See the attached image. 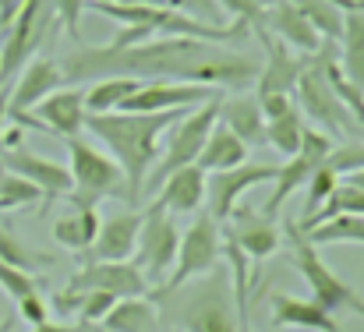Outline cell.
Wrapping results in <instances>:
<instances>
[{"label": "cell", "instance_id": "45", "mask_svg": "<svg viewBox=\"0 0 364 332\" xmlns=\"http://www.w3.org/2000/svg\"><path fill=\"white\" fill-rule=\"evenodd\" d=\"M7 89L11 85H0V149H4V124H7Z\"/></svg>", "mask_w": 364, "mask_h": 332}, {"label": "cell", "instance_id": "24", "mask_svg": "<svg viewBox=\"0 0 364 332\" xmlns=\"http://www.w3.org/2000/svg\"><path fill=\"white\" fill-rule=\"evenodd\" d=\"M220 124H227L244 145H265V117L258 107L255 92H234L230 100L220 103Z\"/></svg>", "mask_w": 364, "mask_h": 332}, {"label": "cell", "instance_id": "3", "mask_svg": "<svg viewBox=\"0 0 364 332\" xmlns=\"http://www.w3.org/2000/svg\"><path fill=\"white\" fill-rule=\"evenodd\" d=\"M156 308L181 332H237L234 290L216 269L156 297Z\"/></svg>", "mask_w": 364, "mask_h": 332}, {"label": "cell", "instance_id": "1", "mask_svg": "<svg viewBox=\"0 0 364 332\" xmlns=\"http://www.w3.org/2000/svg\"><path fill=\"white\" fill-rule=\"evenodd\" d=\"M64 85H85L110 75L138 82H188L205 89L244 92L258 78V60L227 43L191 39V36H156L138 46H78L60 57Z\"/></svg>", "mask_w": 364, "mask_h": 332}, {"label": "cell", "instance_id": "49", "mask_svg": "<svg viewBox=\"0 0 364 332\" xmlns=\"http://www.w3.org/2000/svg\"><path fill=\"white\" fill-rule=\"evenodd\" d=\"M11 326H14V318H4V322H0V332H11Z\"/></svg>", "mask_w": 364, "mask_h": 332}, {"label": "cell", "instance_id": "28", "mask_svg": "<svg viewBox=\"0 0 364 332\" xmlns=\"http://www.w3.org/2000/svg\"><path fill=\"white\" fill-rule=\"evenodd\" d=\"M100 209L96 205H89V209H75L71 216H64V220L53 223V240L64 247V251H75V255H85L89 247H92V240H96V233H100Z\"/></svg>", "mask_w": 364, "mask_h": 332}, {"label": "cell", "instance_id": "2", "mask_svg": "<svg viewBox=\"0 0 364 332\" xmlns=\"http://www.w3.org/2000/svg\"><path fill=\"white\" fill-rule=\"evenodd\" d=\"M184 110H166V113H85V131L107 145V152L117 159L124 170V184H127V202L134 205V198L145 191V177L152 170V163L159 159V145L166 127L177 120Z\"/></svg>", "mask_w": 364, "mask_h": 332}, {"label": "cell", "instance_id": "44", "mask_svg": "<svg viewBox=\"0 0 364 332\" xmlns=\"http://www.w3.org/2000/svg\"><path fill=\"white\" fill-rule=\"evenodd\" d=\"M18 7H21V0H0V32L11 25V18L18 14Z\"/></svg>", "mask_w": 364, "mask_h": 332}, {"label": "cell", "instance_id": "25", "mask_svg": "<svg viewBox=\"0 0 364 332\" xmlns=\"http://www.w3.org/2000/svg\"><path fill=\"white\" fill-rule=\"evenodd\" d=\"M241 163H247V145L227 124L216 120V127L209 131V138H205L195 166H202L205 173H213V170H230V166H241Z\"/></svg>", "mask_w": 364, "mask_h": 332}, {"label": "cell", "instance_id": "5", "mask_svg": "<svg viewBox=\"0 0 364 332\" xmlns=\"http://www.w3.org/2000/svg\"><path fill=\"white\" fill-rule=\"evenodd\" d=\"M220 103H223V96L213 92L205 103L184 110L166 127V134H163V156L152 163V170H149V177H145V188H149V191H156L173 170H184V166H191V163L198 159V152H202L209 131H213L216 120H220Z\"/></svg>", "mask_w": 364, "mask_h": 332}, {"label": "cell", "instance_id": "36", "mask_svg": "<svg viewBox=\"0 0 364 332\" xmlns=\"http://www.w3.org/2000/svg\"><path fill=\"white\" fill-rule=\"evenodd\" d=\"M0 262H7V265H14V269H21V272H36V269L43 265V255L28 251L7 226H0Z\"/></svg>", "mask_w": 364, "mask_h": 332}, {"label": "cell", "instance_id": "38", "mask_svg": "<svg viewBox=\"0 0 364 332\" xmlns=\"http://www.w3.org/2000/svg\"><path fill=\"white\" fill-rule=\"evenodd\" d=\"M0 290H4L11 301H21V297H28V294H39V290H43V279H39L36 272H21V269L0 262Z\"/></svg>", "mask_w": 364, "mask_h": 332}, {"label": "cell", "instance_id": "32", "mask_svg": "<svg viewBox=\"0 0 364 332\" xmlns=\"http://www.w3.org/2000/svg\"><path fill=\"white\" fill-rule=\"evenodd\" d=\"M294 4H297V11L308 18V25L322 36V43H340L347 11H343L336 0H294Z\"/></svg>", "mask_w": 364, "mask_h": 332}, {"label": "cell", "instance_id": "34", "mask_svg": "<svg viewBox=\"0 0 364 332\" xmlns=\"http://www.w3.org/2000/svg\"><path fill=\"white\" fill-rule=\"evenodd\" d=\"M28 205H43V191H39L32 181H25V177L4 170V177H0V213L28 209Z\"/></svg>", "mask_w": 364, "mask_h": 332}, {"label": "cell", "instance_id": "19", "mask_svg": "<svg viewBox=\"0 0 364 332\" xmlns=\"http://www.w3.org/2000/svg\"><path fill=\"white\" fill-rule=\"evenodd\" d=\"M64 85V71L60 60L53 57H32L11 82L7 89V113H28L39 100H46L50 92H57Z\"/></svg>", "mask_w": 364, "mask_h": 332}, {"label": "cell", "instance_id": "6", "mask_svg": "<svg viewBox=\"0 0 364 332\" xmlns=\"http://www.w3.org/2000/svg\"><path fill=\"white\" fill-rule=\"evenodd\" d=\"M287 237H290V255H287V258H290V265L301 272V279L311 287V301L322 304L329 315L354 311V315H361L364 318V297L350 287V283H343V279L322 262L318 247H311V244L301 237L297 223L287 226Z\"/></svg>", "mask_w": 364, "mask_h": 332}, {"label": "cell", "instance_id": "37", "mask_svg": "<svg viewBox=\"0 0 364 332\" xmlns=\"http://www.w3.org/2000/svg\"><path fill=\"white\" fill-rule=\"evenodd\" d=\"M326 166L336 173V177H350V173H358L364 170V141H340V145H333L329 149V156H326Z\"/></svg>", "mask_w": 364, "mask_h": 332}, {"label": "cell", "instance_id": "18", "mask_svg": "<svg viewBox=\"0 0 364 332\" xmlns=\"http://www.w3.org/2000/svg\"><path fill=\"white\" fill-rule=\"evenodd\" d=\"M220 89L188 85V82H141L138 92L121 107V113H166V110H191L205 103Z\"/></svg>", "mask_w": 364, "mask_h": 332}, {"label": "cell", "instance_id": "48", "mask_svg": "<svg viewBox=\"0 0 364 332\" xmlns=\"http://www.w3.org/2000/svg\"><path fill=\"white\" fill-rule=\"evenodd\" d=\"M117 4H166V0H117Z\"/></svg>", "mask_w": 364, "mask_h": 332}, {"label": "cell", "instance_id": "12", "mask_svg": "<svg viewBox=\"0 0 364 332\" xmlns=\"http://www.w3.org/2000/svg\"><path fill=\"white\" fill-rule=\"evenodd\" d=\"M276 177V166L269 163H241V166H230V170H213L205 173V205H209V216L216 223H227L230 213L241 205V198L258 188V184H272Z\"/></svg>", "mask_w": 364, "mask_h": 332}, {"label": "cell", "instance_id": "17", "mask_svg": "<svg viewBox=\"0 0 364 332\" xmlns=\"http://www.w3.org/2000/svg\"><path fill=\"white\" fill-rule=\"evenodd\" d=\"M223 233L241 247L255 265H262L279 247V223L272 216H265L262 209H251V205H237L230 213L227 226H223Z\"/></svg>", "mask_w": 364, "mask_h": 332}, {"label": "cell", "instance_id": "35", "mask_svg": "<svg viewBox=\"0 0 364 332\" xmlns=\"http://www.w3.org/2000/svg\"><path fill=\"white\" fill-rule=\"evenodd\" d=\"M336 184H340V177L326 166V159L311 170V177H308V184H304V213H301V223L308 220V216H315L322 205H326V198L336 191Z\"/></svg>", "mask_w": 364, "mask_h": 332}, {"label": "cell", "instance_id": "46", "mask_svg": "<svg viewBox=\"0 0 364 332\" xmlns=\"http://www.w3.org/2000/svg\"><path fill=\"white\" fill-rule=\"evenodd\" d=\"M343 11H364V0H336Z\"/></svg>", "mask_w": 364, "mask_h": 332}, {"label": "cell", "instance_id": "4", "mask_svg": "<svg viewBox=\"0 0 364 332\" xmlns=\"http://www.w3.org/2000/svg\"><path fill=\"white\" fill-rule=\"evenodd\" d=\"M68 149V170H71V191L64 195L71 202V209H89L103 198H124L127 202V184H124V170L117 159L103 149H96L92 141H85L82 134L60 138Z\"/></svg>", "mask_w": 364, "mask_h": 332}, {"label": "cell", "instance_id": "31", "mask_svg": "<svg viewBox=\"0 0 364 332\" xmlns=\"http://www.w3.org/2000/svg\"><path fill=\"white\" fill-rule=\"evenodd\" d=\"M301 237L311 247H326V244H358V247H364V216H333V220L318 223L311 230H301Z\"/></svg>", "mask_w": 364, "mask_h": 332}, {"label": "cell", "instance_id": "50", "mask_svg": "<svg viewBox=\"0 0 364 332\" xmlns=\"http://www.w3.org/2000/svg\"><path fill=\"white\" fill-rule=\"evenodd\" d=\"M255 4H258V7H262V11H265V7H272V4H276V0H255Z\"/></svg>", "mask_w": 364, "mask_h": 332}, {"label": "cell", "instance_id": "52", "mask_svg": "<svg viewBox=\"0 0 364 332\" xmlns=\"http://www.w3.org/2000/svg\"><path fill=\"white\" fill-rule=\"evenodd\" d=\"M0 177H4V163H0Z\"/></svg>", "mask_w": 364, "mask_h": 332}, {"label": "cell", "instance_id": "8", "mask_svg": "<svg viewBox=\"0 0 364 332\" xmlns=\"http://www.w3.org/2000/svg\"><path fill=\"white\" fill-rule=\"evenodd\" d=\"M220 258H223V223H216L205 213V216H198V220L188 226V233H181V244H177V258H173L170 276L156 290H149L152 301L163 297V294H170V290H177V287H184L195 276H205V272L220 269Z\"/></svg>", "mask_w": 364, "mask_h": 332}, {"label": "cell", "instance_id": "43", "mask_svg": "<svg viewBox=\"0 0 364 332\" xmlns=\"http://www.w3.org/2000/svg\"><path fill=\"white\" fill-rule=\"evenodd\" d=\"M32 332H89V326L82 322H43V326H32Z\"/></svg>", "mask_w": 364, "mask_h": 332}, {"label": "cell", "instance_id": "9", "mask_svg": "<svg viewBox=\"0 0 364 332\" xmlns=\"http://www.w3.org/2000/svg\"><path fill=\"white\" fill-rule=\"evenodd\" d=\"M177 244H181V230H177L173 216L149 205L141 216V226H138V240H134V269L145 276L149 290H156L159 279L170 276Z\"/></svg>", "mask_w": 364, "mask_h": 332}, {"label": "cell", "instance_id": "14", "mask_svg": "<svg viewBox=\"0 0 364 332\" xmlns=\"http://www.w3.org/2000/svg\"><path fill=\"white\" fill-rule=\"evenodd\" d=\"M255 36L265 50V60L258 64V78H255V96H294V85L311 57L290 50L287 43H279L265 28H255Z\"/></svg>", "mask_w": 364, "mask_h": 332}, {"label": "cell", "instance_id": "51", "mask_svg": "<svg viewBox=\"0 0 364 332\" xmlns=\"http://www.w3.org/2000/svg\"><path fill=\"white\" fill-rule=\"evenodd\" d=\"M85 4H107V0H85Z\"/></svg>", "mask_w": 364, "mask_h": 332}, {"label": "cell", "instance_id": "10", "mask_svg": "<svg viewBox=\"0 0 364 332\" xmlns=\"http://www.w3.org/2000/svg\"><path fill=\"white\" fill-rule=\"evenodd\" d=\"M294 103H297L301 117H311L336 141H340V134L347 127H354V117L343 107V100L336 96V89H333V82H329V75H326V68H322V60L315 53H311L308 68L301 71V78L294 85Z\"/></svg>", "mask_w": 364, "mask_h": 332}, {"label": "cell", "instance_id": "15", "mask_svg": "<svg viewBox=\"0 0 364 332\" xmlns=\"http://www.w3.org/2000/svg\"><path fill=\"white\" fill-rule=\"evenodd\" d=\"M0 163H4V170H11V173L32 181V184L43 191L39 213H46L57 198H64V195L71 191V170H68L64 163H53V159H46V156H36V152H28V149H21V145H18V149H4V152H0Z\"/></svg>", "mask_w": 364, "mask_h": 332}, {"label": "cell", "instance_id": "47", "mask_svg": "<svg viewBox=\"0 0 364 332\" xmlns=\"http://www.w3.org/2000/svg\"><path fill=\"white\" fill-rule=\"evenodd\" d=\"M347 184H358V188H364V170H358V173H350V181Z\"/></svg>", "mask_w": 364, "mask_h": 332}, {"label": "cell", "instance_id": "33", "mask_svg": "<svg viewBox=\"0 0 364 332\" xmlns=\"http://www.w3.org/2000/svg\"><path fill=\"white\" fill-rule=\"evenodd\" d=\"M333 216H364V188H358V184H336V191L326 198V205L315 216H308L297 230H311V226L333 220Z\"/></svg>", "mask_w": 364, "mask_h": 332}, {"label": "cell", "instance_id": "21", "mask_svg": "<svg viewBox=\"0 0 364 332\" xmlns=\"http://www.w3.org/2000/svg\"><path fill=\"white\" fill-rule=\"evenodd\" d=\"M156 209L170 213V216H188V213H198L205 205V170L202 166H184V170H173L159 188H156V198H152Z\"/></svg>", "mask_w": 364, "mask_h": 332}, {"label": "cell", "instance_id": "39", "mask_svg": "<svg viewBox=\"0 0 364 332\" xmlns=\"http://www.w3.org/2000/svg\"><path fill=\"white\" fill-rule=\"evenodd\" d=\"M57 21L64 25V32L78 43L82 39V14H85V0H50Z\"/></svg>", "mask_w": 364, "mask_h": 332}, {"label": "cell", "instance_id": "23", "mask_svg": "<svg viewBox=\"0 0 364 332\" xmlns=\"http://www.w3.org/2000/svg\"><path fill=\"white\" fill-rule=\"evenodd\" d=\"M269 326L272 329H311V332H343L336 315H329L315 301H301L290 294H272L269 301Z\"/></svg>", "mask_w": 364, "mask_h": 332}, {"label": "cell", "instance_id": "22", "mask_svg": "<svg viewBox=\"0 0 364 332\" xmlns=\"http://www.w3.org/2000/svg\"><path fill=\"white\" fill-rule=\"evenodd\" d=\"M262 28H265L269 36H276L279 43H287L290 50L304 53V57L318 53V46H322V36L308 25V18L297 11L294 0H276L272 7H265Z\"/></svg>", "mask_w": 364, "mask_h": 332}, {"label": "cell", "instance_id": "7", "mask_svg": "<svg viewBox=\"0 0 364 332\" xmlns=\"http://www.w3.org/2000/svg\"><path fill=\"white\" fill-rule=\"evenodd\" d=\"M57 25V14L50 0H21L18 14L4 28V46H0V85H11L14 75L39 53L46 43L50 28Z\"/></svg>", "mask_w": 364, "mask_h": 332}, {"label": "cell", "instance_id": "30", "mask_svg": "<svg viewBox=\"0 0 364 332\" xmlns=\"http://www.w3.org/2000/svg\"><path fill=\"white\" fill-rule=\"evenodd\" d=\"M301 138H304V117L297 110V103H290L276 117H265V145L276 149L283 159L301 149Z\"/></svg>", "mask_w": 364, "mask_h": 332}, {"label": "cell", "instance_id": "20", "mask_svg": "<svg viewBox=\"0 0 364 332\" xmlns=\"http://www.w3.org/2000/svg\"><path fill=\"white\" fill-rule=\"evenodd\" d=\"M141 216L145 213H138V209H124V213L107 216L100 223V233H96L92 247L85 251V258L89 262H131Z\"/></svg>", "mask_w": 364, "mask_h": 332}, {"label": "cell", "instance_id": "13", "mask_svg": "<svg viewBox=\"0 0 364 332\" xmlns=\"http://www.w3.org/2000/svg\"><path fill=\"white\" fill-rule=\"evenodd\" d=\"M18 127H36L53 138H71L82 134L85 127V92L82 89H57L46 100H39L28 113H7Z\"/></svg>", "mask_w": 364, "mask_h": 332}, {"label": "cell", "instance_id": "16", "mask_svg": "<svg viewBox=\"0 0 364 332\" xmlns=\"http://www.w3.org/2000/svg\"><path fill=\"white\" fill-rule=\"evenodd\" d=\"M68 290H75V294L103 290L114 297H149V283L131 262H85L68 279Z\"/></svg>", "mask_w": 364, "mask_h": 332}, {"label": "cell", "instance_id": "27", "mask_svg": "<svg viewBox=\"0 0 364 332\" xmlns=\"http://www.w3.org/2000/svg\"><path fill=\"white\" fill-rule=\"evenodd\" d=\"M340 75L364 92V11H347L340 36Z\"/></svg>", "mask_w": 364, "mask_h": 332}, {"label": "cell", "instance_id": "29", "mask_svg": "<svg viewBox=\"0 0 364 332\" xmlns=\"http://www.w3.org/2000/svg\"><path fill=\"white\" fill-rule=\"evenodd\" d=\"M138 78H127V75H110V78H100L85 89V113H117L138 92Z\"/></svg>", "mask_w": 364, "mask_h": 332}, {"label": "cell", "instance_id": "40", "mask_svg": "<svg viewBox=\"0 0 364 332\" xmlns=\"http://www.w3.org/2000/svg\"><path fill=\"white\" fill-rule=\"evenodd\" d=\"M216 4H220V11H227V14H230V21H244L251 32H255V28H262L265 11H262L255 0H216Z\"/></svg>", "mask_w": 364, "mask_h": 332}, {"label": "cell", "instance_id": "11", "mask_svg": "<svg viewBox=\"0 0 364 332\" xmlns=\"http://www.w3.org/2000/svg\"><path fill=\"white\" fill-rule=\"evenodd\" d=\"M329 149H333V138H329L326 131H311V127H304L301 149H297L294 156H287V159H283V166H276V177H272V195L265 198L262 213H265V216H272V220H279L283 202H287L294 191H301V188L308 184L311 170H315V166H318V163L329 156Z\"/></svg>", "mask_w": 364, "mask_h": 332}, {"label": "cell", "instance_id": "41", "mask_svg": "<svg viewBox=\"0 0 364 332\" xmlns=\"http://www.w3.org/2000/svg\"><path fill=\"white\" fill-rule=\"evenodd\" d=\"M170 7H177V11H184V14H191V18H198V21H209V25H223L220 21V4L216 0H166Z\"/></svg>", "mask_w": 364, "mask_h": 332}, {"label": "cell", "instance_id": "26", "mask_svg": "<svg viewBox=\"0 0 364 332\" xmlns=\"http://www.w3.org/2000/svg\"><path fill=\"white\" fill-rule=\"evenodd\" d=\"M159 308L152 297H121L100 322V332H152Z\"/></svg>", "mask_w": 364, "mask_h": 332}, {"label": "cell", "instance_id": "42", "mask_svg": "<svg viewBox=\"0 0 364 332\" xmlns=\"http://www.w3.org/2000/svg\"><path fill=\"white\" fill-rule=\"evenodd\" d=\"M18 304V318H25L28 326H43L46 318H50V308H46V301H43V290L39 294H28V297H21V301H14Z\"/></svg>", "mask_w": 364, "mask_h": 332}]
</instances>
